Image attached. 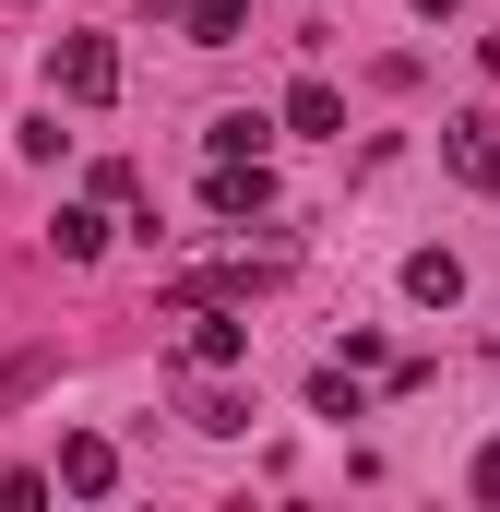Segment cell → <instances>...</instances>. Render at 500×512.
<instances>
[{
	"instance_id": "cell-1",
	"label": "cell",
	"mask_w": 500,
	"mask_h": 512,
	"mask_svg": "<svg viewBox=\"0 0 500 512\" xmlns=\"http://www.w3.org/2000/svg\"><path fill=\"white\" fill-rule=\"evenodd\" d=\"M48 84H60L72 108H108V96H120V48H108V36H60V60H48Z\"/></svg>"
},
{
	"instance_id": "cell-2",
	"label": "cell",
	"mask_w": 500,
	"mask_h": 512,
	"mask_svg": "<svg viewBox=\"0 0 500 512\" xmlns=\"http://www.w3.org/2000/svg\"><path fill=\"white\" fill-rule=\"evenodd\" d=\"M441 167H453L465 191H500V120H489V108H465V120H441Z\"/></svg>"
},
{
	"instance_id": "cell-3",
	"label": "cell",
	"mask_w": 500,
	"mask_h": 512,
	"mask_svg": "<svg viewBox=\"0 0 500 512\" xmlns=\"http://www.w3.org/2000/svg\"><path fill=\"white\" fill-rule=\"evenodd\" d=\"M179 322H191V334H179L191 370H239V358H250V322L227 310V298H203V310H179Z\"/></svg>"
},
{
	"instance_id": "cell-4",
	"label": "cell",
	"mask_w": 500,
	"mask_h": 512,
	"mask_svg": "<svg viewBox=\"0 0 500 512\" xmlns=\"http://www.w3.org/2000/svg\"><path fill=\"white\" fill-rule=\"evenodd\" d=\"M179 417H191L203 441H239V429H250V393H227V370H191V382H179Z\"/></svg>"
},
{
	"instance_id": "cell-5",
	"label": "cell",
	"mask_w": 500,
	"mask_h": 512,
	"mask_svg": "<svg viewBox=\"0 0 500 512\" xmlns=\"http://www.w3.org/2000/svg\"><path fill=\"white\" fill-rule=\"evenodd\" d=\"M60 489H72V501H108V489H120V441H108V429H72V441H60Z\"/></svg>"
},
{
	"instance_id": "cell-6",
	"label": "cell",
	"mask_w": 500,
	"mask_h": 512,
	"mask_svg": "<svg viewBox=\"0 0 500 512\" xmlns=\"http://www.w3.org/2000/svg\"><path fill=\"white\" fill-rule=\"evenodd\" d=\"M274 120L298 131V143H346V96H334V84H322V72H298V84H286V108H274Z\"/></svg>"
},
{
	"instance_id": "cell-7",
	"label": "cell",
	"mask_w": 500,
	"mask_h": 512,
	"mask_svg": "<svg viewBox=\"0 0 500 512\" xmlns=\"http://www.w3.org/2000/svg\"><path fill=\"white\" fill-rule=\"evenodd\" d=\"M203 203L239 227V215H274V179H262V155H215V179H203Z\"/></svg>"
},
{
	"instance_id": "cell-8",
	"label": "cell",
	"mask_w": 500,
	"mask_h": 512,
	"mask_svg": "<svg viewBox=\"0 0 500 512\" xmlns=\"http://www.w3.org/2000/svg\"><path fill=\"white\" fill-rule=\"evenodd\" d=\"M405 298H417V310H453V298H465V262L453 251H405Z\"/></svg>"
},
{
	"instance_id": "cell-9",
	"label": "cell",
	"mask_w": 500,
	"mask_h": 512,
	"mask_svg": "<svg viewBox=\"0 0 500 512\" xmlns=\"http://www.w3.org/2000/svg\"><path fill=\"white\" fill-rule=\"evenodd\" d=\"M179 24H191V48H239V36H250V0H191Z\"/></svg>"
},
{
	"instance_id": "cell-10",
	"label": "cell",
	"mask_w": 500,
	"mask_h": 512,
	"mask_svg": "<svg viewBox=\"0 0 500 512\" xmlns=\"http://www.w3.org/2000/svg\"><path fill=\"white\" fill-rule=\"evenodd\" d=\"M274 143V120L262 108H227V120H203V155H262Z\"/></svg>"
},
{
	"instance_id": "cell-11",
	"label": "cell",
	"mask_w": 500,
	"mask_h": 512,
	"mask_svg": "<svg viewBox=\"0 0 500 512\" xmlns=\"http://www.w3.org/2000/svg\"><path fill=\"white\" fill-rule=\"evenodd\" d=\"M48 251H60V262H96V251H108V215H96V203H72V215L48 227Z\"/></svg>"
},
{
	"instance_id": "cell-12",
	"label": "cell",
	"mask_w": 500,
	"mask_h": 512,
	"mask_svg": "<svg viewBox=\"0 0 500 512\" xmlns=\"http://www.w3.org/2000/svg\"><path fill=\"white\" fill-rule=\"evenodd\" d=\"M310 417H370V405H358V370H346V358H322V370H310Z\"/></svg>"
},
{
	"instance_id": "cell-13",
	"label": "cell",
	"mask_w": 500,
	"mask_h": 512,
	"mask_svg": "<svg viewBox=\"0 0 500 512\" xmlns=\"http://www.w3.org/2000/svg\"><path fill=\"white\" fill-rule=\"evenodd\" d=\"M465 489H477V501H500V441L477 453V465H465Z\"/></svg>"
},
{
	"instance_id": "cell-14",
	"label": "cell",
	"mask_w": 500,
	"mask_h": 512,
	"mask_svg": "<svg viewBox=\"0 0 500 512\" xmlns=\"http://www.w3.org/2000/svg\"><path fill=\"white\" fill-rule=\"evenodd\" d=\"M417 12H429V24H453V12H465V0H417Z\"/></svg>"
},
{
	"instance_id": "cell-15",
	"label": "cell",
	"mask_w": 500,
	"mask_h": 512,
	"mask_svg": "<svg viewBox=\"0 0 500 512\" xmlns=\"http://www.w3.org/2000/svg\"><path fill=\"white\" fill-rule=\"evenodd\" d=\"M477 72H489V84H500V36H489V48H477Z\"/></svg>"
}]
</instances>
